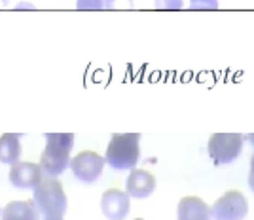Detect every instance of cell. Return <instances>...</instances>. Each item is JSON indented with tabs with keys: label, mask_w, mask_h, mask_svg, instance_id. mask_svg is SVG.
<instances>
[{
	"label": "cell",
	"mask_w": 254,
	"mask_h": 220,
	"mask_svg": "<svg viewBox=\"0 0 254 220\" xmlns=\"http://www.w3.org/2000/svg\"><path fill=\"white\" fill-rule=\"evenodd\" d=\"M68 165H70V171L76 180H80L82 184H93L103 175L105 157L99 156L93 150H84L72 157Z\"/></svg>",
	"instance_id": "cell-6"
},
{
	"label": "cell",
	"mask_w": 254,
	"mask_h": 220,
	"mask_svg": "<svg viewBox=\"0 0 254 220\" xmlns=\"http://www.w3.org/2000/svg\"><path fill=\"white\" fill-rule=\"evenodd\" d=\"M140 157V135L138 133H116L106 148L105 161L114 171L135 169Z\"/></svg>",
	"instance_id": "cell-2"
},
{
	"label": "cell",
	"mask_w": 254,
	"mask_h": 220,
	"mask_svg": "<svg viewBox=\"0 0 254 220\" xmlns=\"http://www.w3.org/2000/svg\"><path fill=\"white\" fill-rule=\"evenodd\" d=\"M74 133H46V148L40 156V169L48 177H59L70 163Z\"/></svg>",
	"instance_id": "cell-1"
},
{
	"label": "cell",
	"mask_w": 254,
	"mask_h": 220,
	"mask_svg": "<svg viewBox=\"0 0 254 220\" xmlns=\"http://www.w3.org/2000/svg\"><path fill=\"white\" fill-rule=\"evenodd\" d=\"M154 190H156V177L150 171L131 169L126 182V192L129 198L146 199L154 194Z\"/></svg>",
	"instance_id": "cell-9"
},
{
	"label": "cell",
	"mask_w": 254,
	"mask_h": 220,
	"mask_svg": "<svg viewBox=\"0 0 254 220\" xmlns=\"http://www.w3.org/2000/svg\"><path fill=\"white\" fill-rule=\"evenodd\" d=\"M42 180V169L38 163L31 161H17L10 169L11 186L19 190H34Z\"/></svg>",
	"instance_id": "cell-8"
},
{
	"label": "cell",
	"mask_w": 254,
	"mask_h": 220,
	"mask_svg": "<svg viewBox=\"0 0 254 220\" xmlns=\"http://www.w3.org/2000/svg\"><path fill=\"white\" fill-rule=\"evenodd\" d=\"M120 8H133V0H105L103 10H120Z\"/></svg>",
	"instance_id": "cell-14"
},
{
	"label": "cell",
	"mask_w": 254,
	"mask_h": 220,
	"mask_svg": "<svg viewBox=\"0 0 254 220\" xmlns=\"http://www.w3.org/2000/svg\"><path fill=\"white\" fill-rule=\"evenodd\" d=\"M44 220H46V219H44ZM50 220H63V219H50Z\"/></svg>",
	"instance_id": "cell-19"
},
{
	"label": "cell",
	"mask_w": 254,
	"mask_h": 220,
	"mask_svg": "<svg viewBox=\"0 0 254 220\" xmlns=\"http://www.w3.org/2000/svg\"><path fill=\"white\" fill-rule=\"evenodd\" d=\"M32 203L46 220L50 219H63L66 211V194L63 190V184L55 178L40 180V184L34 188Z\"/></svg>",
	"instance_id": "cell-3"
},
{
	"label": "cell",
	"mask_w": 254,
	"mask_h": 220,
	"mask_svg": "<svg viewBox=\"0 0 254 220\" xmlns=\"http://www.w3.org/2000/svg\"><path fill=\"white\" fill-rule=\"evenodd\" d=\"M156 8H159V10H182L184 0H156Z\"/></svg>",
	"instance_id": "cell-15"
},
{
	"label": "cell",
	"mask_w": 254,
	"mask_h": 220,
	"mask_svg": "<svg viewBox=\"0 0 254 220\" xmlns=\"http://www.w3.org/2000/svg\"><path fill=\"white\" fill-rule=\"evenodd\" d=\"M249 215V201L239 190H230L211 207L212 220H243Z\"/></svg>",
	"instance_id": "cell-5"
},
{
	"label": "cell",
	"mask_w": 254,
	"mask_h": 220,
	"mask_svg": "<svg viewBox=\"0 0 254 220\" xmlns=\"http://www.w3.org/2000/svg\"><path fill=\"white\" fill-rule=\"evenodd\" d=\"M127 192L118 188H108L101 198V209L108 220H124L129 215L131 201Z\"/></svg>",
	"instance_id": "cell-7"
},
{
	"label": "cell",
	"mask_w": 254,
	"mask_h": 220,
	"mask_svg": "<svg viewBox=\"0 0 254 220\" xmlns=\"http://www.w3.org/2000/svg\"><path fill=\"white\" fill-rule=\"evenodd\" d=\"M21 135H13V133H4L0 137V163L13 165L19 161L21 157Z\"/></svg>",
	"instance_id": "cell-11"
},
{
	"label": "cell",
	"mask_w": 254,
	"mask_h": 220,
	"mask_svg": "<svg viewBox=\"0 0 254 220\" xmlns=\"http://www.w3.org/2000/svg\"><path fill=\"white\" fill-rule=\"evenodd\" d=\"M191 10H216L218 0H190Z\"/></svg>",
	"instance_id": "cell-13"
},
{
	"label": "cell",
	"mask_w": 254,
	"mask_h": 220,
	"mask_svg": "<svg viewBox=\"0 0 254 220\" xmlns=\"http://www.w3.org/2000/svg\"><path fill=\"white\" fill-rule=\"evenodd\" d=\"M135 220H144V219H135Z\"/></svg>",
	"instance_id": "cell-20"
},
{
	"label": "cell",
	"mask_w": 254,
	"mask_h": 220,
	"mask_svg": "<svg viewBox=\"0 0 254 220\" xmlns=\"http://www.w3.org/2000/svg\"><path fill=\"white\" fill-rule=\"evenodd\" d=\"M2 213V220H38V211L32 201H11Z\"/></svg>",
	"instance_id": "cell-12"
},
{
	"label": "cell",
	"mask_w": 254,
	"mask_h": 220,
	"mask_svg": "<svg viewBox=\"0 0 254 220\" xmlns=\"http://www.w3.org/2000/svg\"><path fill=\"white\" fill-rule=\"evenodd\" d=\"M245 135L241 133H212L207 152L216 165H228L241 156Z\"/></svg>",
	"instance_id": "cell-4"
},
{
	"label": "cell",
	"mask_w": 254,
	"mask_h": 220,
	"mask_svg": "<svg viewBox=\"0 0 254 220\" xmlns=\"http://www.w3.org/2000/svg\"><path fill=\"white\" fill-rule=\"evenodd\" d=\"M105 0H76V6L80 10H103Z\"/></svg>",
	"instance_id": "cell-16"
},
{
	"label": "cell",
	"mask_w": 254,
	"mask_h": 220,
	"mask_svg": "<svg viewBox=\"0 0 254 220\" xmlns=\"http://www.w3.org/2000/svg\"><path fill=\"white\" fill-rule=\"evenodd\" d=\"M0 211H2V209H0Z\"/></svg>",
	"instance_id": "cell-21"
},
{
	"label": "cell",
	"mask_w": 254,
	"mask_h": 220,
	"mask_svg": "<svg viewBox=\"0 0 254 220\" xmlns=\"http://www.w3.org/2000/svg\"><path fill=\"white\" fill-rule=\"evenodd\" d=\"M179 220H211V207L197 196H186L177 207Z\"/></svg>",
	"instance_id": "cell-10"
},
{
	"label": "cell",
	"mask_w": 254,
	"mask_h": 220,
	"mask_svg": "<svg viewBox=\"0 0 254 220\" xmlns=\"http://www.w3.org/2000/svg\"><path fill=\"white\" fill-rule=\"evenodd\" d=\"M249 186H251V190L254 192V156L253 159H251V173H249Z\"/></svg>",
	"instance_id": "cell-17"
},
{
	"label": "cell",
	"mask_w": 254,
	"mask_h": 220,
	"mask_svg": "<svg viewBox=\"0 0 254 220\" xmlns=\"http://www.w3.org/2000/svg\"><path fill=\"white\" fill-rule=\"evenodd\" d=\"M245 141H251V145L254 147V133H251V135H247L245 137Z\"/></svg>",
	"instance_id": "cell-18"
}]
</instances>
